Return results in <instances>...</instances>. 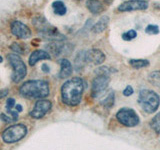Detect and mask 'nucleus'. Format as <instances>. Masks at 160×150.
Segmentation results:
<instances>
[{"label": "nucleus", "instance_id": "obj_1", "mask_svg": "<svg viewBox=\"0 0 160 150\" xmlns=\"http://www.w3.org/2000/svg\"><path fill=\"white\" fill-rule=\"evenodd\" d=\"M84 91V81L79 77L67 80L61 87L62 101L69 106H76L81 102Z\"/></svg>", "mask_w": 160, "mask_h": 150}, {"label": "nucleus", "instance_id": "obj_14", "mask_svg": "<svg viewBox=\"0 0 160 150\" xmlns=\"http://www.w3.org/2000/svg\"><path fill=\"white\" fill-rule=\"evenodd\" d=\"M86 6L89 11L93 14H99L104 10L103 5L99 0H87Z\"/></svg>", "mask_w": 160, "mask_h": 150}, {"label": "nucleus", "instance_id": "obj_15", "mask_svg": "<svg viewBox=\"0 0 160 150\" xmlns=\"http://www.w3.org/2000/svg\"><path fill=\"white\" fill-rule=\"evenodd\" d=\"M88 62L86 60V51H80L76 55V57H75V60H74L75 69H76L77 71H80V70H82L85 67V65Z\"/></svg>", "mask_w": 160, "mask_h": 150}, {"label": "nucleus", "instance_id": "obj_4", "mask_svg": "<svg viewBox=\"0 0 160 150\" xmlns=\"http://www.w3.org/2000/svg\"><path fill=\"white\" fill-rule=\"evenodd\" d=\"M8 60H9L10 65H11V67L13 68V73L11 76L12 81L15 83H18L26 76V73H27L26 65L23 62V60L20 58V56H18V55L15 53L9 54Z\"/></svg>", "mask_w": 160, "mask_h": 150}, {"label": "nucleus", "instance_id": "obj_23", "mask_svg": "<svg viewBox=\"0 0 160 150\" xmlns=\"http://www.w3.org/2000/svg\"><path fill=\"white\" fill-rule=\"evenodd\" d=\"M145 32L150 35H154V34H158L159 33V27L157 25H148V26L145 28Z\"/></svg>", "mask_w": 160, "mask_h": 150}, {"label": "nucleus", "instance_id": "obj_9", "mask_svg": "<svg viewBox=\"0 0 160 150\" xmlns=\"http://www.w3.org/2000/svg\"><path fill=\"white\" fill-rule=\"evenodd\" d=\"M10 29H11V32L14 36L18 38L28 39L29 37H31V30L29 29L27 25H25L21 21H18V20H14L11 22Z\"/></svg>", "mask_w": 160, "mask_h": 150}, {"label": "nucleus", "instance_id": "obj_32", "mask_svg": "<svg viewBox=\"0 0 160 150\" xmlns=\"http://www.w3.org/2000/svg\"><path fill=\"white\" fill-rule=\"evenodd\" d=\"M77 1H81V0H77Z\"/></svg>", "mask_w": 160, "mask_h": 150}, {"label": "nucleus", "instance_id": "obj_10", "mask_svg": "<svg viewBox=\"0 0 160 150\" xmlns=\"http://www.w3.org/2000/svg\"><path fill=\"white\" fill-rule=\"evenodd\" d=\"M148 8V2L145 0H129L119 5L118 10L121 12L137 11V10H145Z\"/></svg>", "mask_w": 160, "mask_h": 150}, {"label": "nucleus", "instance_id": "obj_5", "mask_svg": "<svg viewBox=\"0 0 160 150\" xmlns=\"http://www.w3.org/2000/svg\"><path fill=\"white\" fill-rule=\"evenodd\" d=\"M27 128L23 124H16L5 129L2 133V139L5 143H15L24 138Z\"/></svg>", "mask_w": 160, "mask_h": 150}, {"label": "nucleus", "instance_id": "obj_13", "mask_svg": "<svg viewBox=\"0 0 160 150\" xmlns=\"http://www.w3.org/2000/svg\"><path fill=\"white\" fill-rule=\"evenodd\" d=\"M59 63L61 65V69H60V72H59V78L64 79V78L69 77L73 71L72 65L70 63V61H68L67 59H61L59 61Z\"/></svg>", "mask_w": 160, "mask_h": 150}, {"label": "nucleus", "instance_id": "obj_7", "mask_svg": "<svg viewBox=\"0 0 160 150\" xmlns=\"http://www.w3.org/2000/svg\"><path fill=\"white\" fill-rule=\"evenodd\" d=\"M110 82L109 75H103V74H97V76L94 78L92 81L91 86V93L93 97L100 96L105 90H106L108 84Z\"/></svg>", "mask_w": 160, "mask_h": 150}, {"label": "nucleus", "instance_id": "obj_6", "mask_svg": "<svg viewBox=\"0 0 160 150\" xmlns=\"http://www.w3.org/2000/svg\"><path fill=\"white\" fill-rule=\"evenodd\" d=\"M116 118L124 126L127 127H135L140 122L139 116L137 113L131 108H122L120 109L116 114Z\"/></svg>", "mask_w": 160, "mask_h": 150}, {"label": "nucleus", "instance_id": "obj_21", "mask_svg": "<svg viewBox=\"0 0 160 150\" xmlns=\"http://www.w3.org/2000/svg\"><path fill=\"white\" fill-rule=\"evenodd\" d=\"M150 125H151L152 129L155 132H156L157 134H160V112L155 115L154 118L151 120Z\"/></svg>", "mask_w": 160, "mask_h": 150}, {"label": "nucleus", "instance_id": "obj_26", "mask_svg": "<svg viewBox=\"0 0 160 150\" xmlns=\"http://www.w3.org/2000/svg\"><path fill=\"white\" fill-rule=\"evenodd\" d=\"M133 92H134L133 88L130 86V85H128V86H126V88L123 90V95L124 96H130V95L133 94Z\"/></svg>", "mask_w": 160, "mask_h": 150}, {"label": "nucleus", "instance_id": "obj_30", "mask_svg": "<svg viewBox=\"0 0 160 150\" xmlns=\"http://www.w3.org/2000/svg\"><path fill=\"white\" fill-rule=\"evenodd\" d=\"M42 70H43L44 72H49V67L47 66L46 64H43L42 65Z\"/></svg>", "mask_w": 160, "mask_h": 150}, {"label": "nucleus", "instance_id": "obj_24", "mask_svg": "<svg viewBox=\"0 0 160 150\" xmlns=\"http://www.w3.org/2000/svg\"><path fill=\"white\" fill-rule=\"evenodd\" d=\"M114 70H110L108 67H100L98 68L96 71V74H103V75H110V73H112Z\"/></svg>", "mask_w": 160, "mask_h": 150}, {"label": "nucleus", "instance_id": "obj_3", "mask_svg": "<svg viewBox=\"0 0 160 150\" xmlns=\"http://www.w3.org/2000/svg\"><path fill=\"white\" fill-rule=\"evenodd\" d=\"M138 103L145 112L152 114L159 107L160 98L152 90L143 89L139 92Z\"/></svg>", "mask_w": 160, "mask_h": 150}, {"label": "nucleus", "instance_id": "obj_19", "mask_svg": "<svg viewBox=\"0 0 160 150\" xmlns=\"http://www.w3.org/2000/svg\"><path fill=\"white\" fill-rule=\"evenodd\" d=\"M129 64L134 69H140L149 66V61L145 59H130Z\"/></svg>", "mask_w": 160, "mask_h": 150}, {"label": "nucleus", "instance_id": "obj_22", "mask_svg": "<svg viewBox=\"0 0 160 150\" xmlns=\"http://www.w3.org/2000/svg\"><path fill=\"white\" fill-rule=\"evenodd\" d=\"M135 37H136V31L135 30H129V31H126L122 34V39L126 40V41H130Z\"/></svg>", "mask_w": 160, "mask_h": 150}, {"label": "nucleus", "instance_id": "obj_27", "mask_svg": "<svg viewBox=\"0 0 160 150\" xmlns=\"http://www.w3.org/2000/svg\"><path fill=\"white\" fill-rule=\"evenodd\" d=\"M13 107H15V100L13 98H9L6 102V108L7 109H12Z\"/></svg>", "mask_w": 160, "mask_h": 150}, {"label": "nucleus", "instance_id": "obj_25", "mask_svg": "<svg viewBox=\"0 0 160 150\" xmlns=\"http://www.w3.org/2000/svg\"><path fill=\"white\" fill-rule=\"evenodd\" d=\"M22 44H18V43H13L12 45V50L14 52H16V53H22L23 52V48L21 46Z\"/></svg>", "mask_w": 160, "mask_h": 150}, {"label": "nucleus", "instance_id": "obj_20", "mask_svg": "<svg viewBox=\"0 0 160 150\" xmlns=\"http://www.w3.org/2000/svg\"><path fill=\"white\" fill-rule=\"evenodd\" d=\"M148 79L151 84L155 86L160 87V71H153L149 74Z\"/></svg>", "mask_w": 160, "mask_h": 150}, {"label": "nucleus", "instance_id": "obj_18", "mask_svg": "<svg viewBox=\"0 0 160 150\" xmlns=\"http://www.w3.org/2000/svg\"><path fill=\"white\" fill-rule=\"evenodd\" d=\"M52 8H53V11L55 14L57 15H60V16H62V15H65L66 14V6H65V4L62 2V1H55L52 3Z\"/></svg>", "mask_w": 160, "mask_h": 150}, {"label": "nucleus", "instance_id": "obj_31", "mask_svg": "<svg viewBox=\"0 0 160 150\" xmlns=\"http://www.w3.org/2000/svg\"><path fill=\"white\" fill-rule=\"evenodd\" d=\"M2 61H3V58H2L1 56H0V63H1Z\"/></svg>", "mask_w": 160, "mask_h": 150}, {"label": "nucleus", "instance_id": "obj_8", "mask_svg": "<svg viewBox=\"0 0 160 150\" xmlns=\"http://www.w3.org/2000/svg\"><path fill=\"white\" fill-rule=\"evenodd\" d=\"M52 107V104L49 100L46 99H39L38 101L35 103L33 109L30 112V116L35 119H40L46 115L50 111Z\"/></svg>", "mask_w": 160, "mask_h": 150}, {"label": "nucleus", "instance_id": "obj_17", "mask_svg": "<svg viewBox=\"0 0 160 150\" xmlns=\"http://www.w3.org/2000/svg\"><path fill=\"white\" fill-rule=\"evenodd\" d=\"M114 102H115V95L112 90H110L106 96H104L100 100V104H101L104 108H107V109L111 108L114 105Z\"/></svg>", "mask_w": 160, "mask_h": 150}, {"label": "nucleus", "instance_id": "obj_12", "mask_svg": "<svg viewBox=\"0 0 160 150\" xmlns=\"http://www.w3.org/2000/svg\"><path fill=\"white\" fill-rule=\"evenodd\" d=\"M51 56H50V54L46 51H43V50H36V51H34L31 53L29 57V64L31 65V66H34L35 64H36L39 60H45V59H50Z\"/></svg>", "mask_w": 160, "mask_h": 150}, {"label": "nucleus", "instance_id": "obj_11", "mask_svg": "<svg viewBox=\"0 0 160 150\" xmlns=\"http://www.w3.org/2000/svg\"><path fill=\"white\" fill-rule=\"evenodd\" d=\"M86 60H87L88 63L99 65V64H102L104 62L105 55L101 50L90 49V50H88V51H86Z\"/></svg>", "mask_w": 160, "mask_h": 150}, {"label": "nucleus", "instance_id": "obj_2", "mask_svg": "<svg viewBox=\"0 0 160 150\" xmlns=\"http://www.w3.org/2000/svg\"><path fill=\"white\" fill-rule=\"evenodd\" d=\"M21 96L29 99H42L48 96L49 85L44 80H29L19 89Z\"/></svg>", "mask_w": 160, "mask_h": 150}, {"label": "nucleus", "instance_id": "obj_28", "mask_svg": "<svg viewBox=\"0 0 160 150\" xmlns=\"http://www.w3.org/2000/svg\"><path fill=\"white\" fill-rule=\"evenodd\" d=\"M7 93H8V90H7V89L1 90V91H0V98L5 97V96H6V95H7Z\"/></svg>", "mask_w": 160, "mask_h": 150}, {"label": "nucleus", "instance_id": "obj_29", "mask_svg": "<svg viewBox=\"0 0 160 150\" xmlns=\"http://www.w3.org/2000/svg\"><path fill=\"white\" fill-rule=\"evenodd\" d=\"M15 109H16V111L21 112L22 111V106L20 104H16V105H15Z\"/></svg>", "mask_w": 160, "mask_h": 150}, {"label": "nucleus", "instance_id": "obj_16", "mask_svg": "<svg viewBox=\"0 0 160 150\" xmlns=\"http://www.w3.org/2000/svg\"><path fill=\"white\" fill-rule=\"evenodd\" d=\"M108 23H109V17L108 16H102L99 19V21L92 27V31L96 34L103 32L104 30L107 28Z\"/></svg>", "mask_w": 160, "mask_h": 150}]
</instances>
